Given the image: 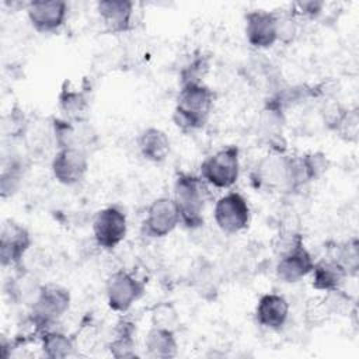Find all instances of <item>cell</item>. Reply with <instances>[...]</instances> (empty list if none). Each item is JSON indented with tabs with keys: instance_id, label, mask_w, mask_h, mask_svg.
<instances>
[{
	"instance_id": "cell-31",
	"label": "cell",
	"mask_w": 359,
	"mask_h": 359,
	"mask_svg": "<svg viewBox=\"0 0 359 359\" xmlns=\"http://www.w3.org/2000/svg\"><path fill=\"white\" fill-rule=\"evenodd\" d=\"M297 34L296 17L290 13L278 14V41L283 43H290Z\"/></svg>"
},
{
	"instance_id": "cell-8",
	"label": "cell",
	"mask_w": 359,
	"mask_h": 359,
	"mask_svg": "<svg viewBox=\"0 0 359 359\" xmlns=\"http://www.w3.org/2000/svg\"><path fill=\"white\" fill-rule=\"evenodd\" d=\"M250 216L248 202L240 192H227L215 203L213 217L217 227L224 233L234 234L247 229Z\"/></svg>"
},
{
	"instance_id": "cell-1",
	"label": "cell",
	"mask_w": 359,
	"mask_h": 359,
	"mask_svg": "<svg viewBox=\"0 0 359 359\" xmlns=\"http://www.w3.org/2000/svg\"><path fill=\"white\" fill-rule=\"evenodd\" d=\"M215 93L203 81L182 84L172 114V121L184 133H192L202 129L212 112Z\"/></svg>"
},
{
	"instance_id": "cell-5",
	"label": "cell",
	"mask_w": 359,
	"mask_h": 359,
	"mask_svg": "<svg viewBox=\"0 0 359 359\" xmlns=\"http://www.w3.org/2000/svg\"><path fill=\"white\" fill-rule=\"evenodd\" d=\"M240 177V149L226 146L206 157L201 164V178L219 189L231 188Z\"/></svg>"
},
{
	"instance_id": "cell-25",
	"label": "cell",
	"mask_w": 359,
	"mask_h": 359,
	"mask_svg": "<svg viewBox=\"0 0 359 359\" xmlns=\"http://www.w3.org/2000/svg\"><path fill=\"white\" fill-rule=\"evenodd\" d=\"M22 177V164L17 158H11L8 164H3L1 170V178H0V187H1V196L7 198L11 196L21 181Z\"/></svg>"
},
{
	"instance_id": "cell-11",
	"label": "cell",
	"mask_w": 359,
	"mask_h": 359,
	"mask_svg": "<svg viewBox=\"0 0 359 359\" xmlns=\"http://www.w3.org/2000/svg\"><path fill=\"white\" fill-rule=\"evenodd\" d=\"M55 180L63 185H76L81 182L88 171V157L86 150L70 147L57 149L50 164Z\"/></svg>"
},
{
	"instance_id": "cell-19",
	"label": "cell",
	"mask_w": 359,
	"mask_h": 359,
	"mask_svg": "<svg viewBox=\"0 0 359 359\" xmlns=\"http://www.w3.org/2000/svg\"><path fill=\"white\" fill-rule=\"evenodd\" d=\"M310 273L313 287L325 293L339 289L344 285L345 279L349 276L345 268L331 257L314 262Z\"/></svg>"
},
{
	"instance_id": "cell-2",
	"label": "cell",
	"mask_w": 359,
	"mask_h": 359,
	"mask_svg": "<svg viewBox=\"0 0 359 359\" xmlns=\"http://www.w3.org/2000/svg\"><path fill=\"white\" fill-rule=\"evenodd\" d=\"M174 202L180 213V224L189 230L203 224V210L206 205V182L194 174L178 172L174 181Z\"/></svg>"
},
{
	"instance_id": "cell-12",
	"label": "cell",
	"mask_w": 359,
	"mask_h": 359,
	"mask_svg": "<svg viewBox=\"0 0 359 359\" xmlns=\"http://www.w3.org/2000/svg\"><path fill=\"white\" fill-rule=\"evenodd\" d=\"M90 93L91 84L86 79L81 83L66 79L57 95V104L63 118L73 122H86L90 109Z\"/></svg>"
},
{
	"instance_id": "cell-9",
	"label": "cell",
	"mask_w": 359,
	"mask_h": 359,
	"mask_svg": "<svg viewBox=\"0 0 359 359\" xmlns=\"http://www.w3.org/2000/svg\"><path fill=\"white\" fill-rule=\"evenodd\" d=\"M32 245L27 227L11 219L3 222L0 230V261L1 266L21 269L22 261Z\"/></svg>"
},
{
	"instance_id": "cell-22",
	"label": "cell",
	"mask_w": 359,
	"mask_h": 359,
	"mask_svg": "<svg viewBox=\"0 0 359 359\" xmlns=\"http://www.w3.org/2000/svg\"><path fill=\"white\" fill-rule=\"evenodd\" d=\"M136 325L133 321L128 318H121L115 327V335L108 344V351L114 358H135L136 353V344L135 335Z\"/></svg>"
},
{
	"instance_id": "cell-20",
	"label": "cell",
	"mask_w": 359,
	"mask_h": 359,
	"mask_svg": "<svg viewBox=\"0 0 359 359\" xmlns=\"http://www.w3.org/2000/svg\"><path fill=\"white\" fill-rule=\"evenodd\" d=\"M137 149L144 160L151 163H163L170 154L171 144L164 130L150 126L140 132L137 137Z\"/></svg>"
},
{
	"instance_id": "cell-21",
	"label": "cell",
	"mask_w": 359,
	"mask_h": 359,
	"mask_svg": "<svg viewBox=\"0 0 359 359\" xmlns=\"http://www.w3.org/2000/svg\"><path fill=\"white\" fill-rule=\"evenodd\" d=\"M144 348L149 358L171 359L177 356L178 342L175 331L151 325L144 339Z\"/></svg>"
},
{
	"instance_id": "cell-14",
	"label": "cell",
	"mask_w": 359,
	"mask_h": 359,
	"mask_svg": "<svg viewBox=\"0 0 359 359\" xmlns=\"http://www.w3.org/2000/svg\"><path fill=\"white\" fill-rule=\"evenodd\" d=\"M31 25L42 34L57 31L66 21L67 4L62 0H36L27 4Z\"/></svg>"
},
{
	"instance_id": "cell-28",
	"label": "cell",
	"mask_w": 359,
	"mask_h": 359,
	"mask_svg": "<svg viewBox=\"0 0 359 359\" xmlns=\"http://www.w3.org/2000/svg\"><path fill=\"white\" fill-rule=\"evenodd\" d=\"M28 128V121L24 115V111L18 107L11 108V111L3 118V132L6 136L18 137L25 133Z\"/></svg>"
},
{
	"instance_id": "cell-17",
	"label": "cell",
	"mask_w": 359,
	"mask_h": 359,
	"mask_svg": "<svg viewBox=\"0 0 359 359\" xmlns=\"http://www.w3.org/2000/svg\"><path fill=\"white\" fill-rule=\"evenodd\" d=\"M97 11L111 34H122L132 28L133 3L129 0H101L97 3Z\"/></svg>"
},
{
	"instance_id": "cell-13",
	"label": "cell",
	"mask_w": 359,
	"mask_h": 359,
	"mask_svg": "<svg viewBox=\"0 0 359 359\" xmlns=\"http://www.w3.org/2000/svg\"><path fill=\"white\" fill-rule=\"evenodd\" d=\"M245 38L257 49L271 48L278 41V13L250 10L244 15Z\"/></svg>"
},
{
	"instance_id": "cell-7",
	"label": "cell",
	"mask_w": 359,
	"mask_h": 359,
	"mask_svg": "<svg viewBox=\"0 0 359 359\" xmlns=\"http://www.w3.org/2000/svg\"><path fill=\"white\" fill-rule=\"evenodd\" d=\"M128 233L126 213L116 205L107 206L95 213L93 234L97 244L104 250L116 248Z\"/></svg>"
},
{
	"instance_id": "cell-23",
	"label": "cell",
	"mask_w": 359,
	"mask_h": 359,
	"mask_svg": "<svg viewBox=\"0 0 359 359\" xmlns=\"http://www.w3.org/2000/svg\"><path fill=\"white\" fill-rule=\"evenodd\" d=\"M42 353L49 359H63L70 356L74 352L76 344L74 339L70 338L60 330L49 328L45 330L39 335Z\"/></svg>"
},
{
	"instance_id": "cell-29",
	"label": "cell",
	"mask_w": 359,
	"mask_h": 359,
	"mask_svg": "<svg viewBox=\"0 0 359 359\" xmlns=\"http://www.w3.org/2000/svg\"><path fill=\"white\" fill-rule=\"evenodd\" d=\"M151 324L156 327H163L175 331L178 325V314L171 304L161 303L153 309Z\"/></svg>"
},
{
	"instance_id": "cell-3",
	"label": "cell",
	"mask_w": 359,
	"mask_h": 359,
	"mask_svg": "<svg viewBox=\"0 0 359 359\" xmlns=\"http://www.w3.org/2000/svg\"><path fill=\"white\" fill-rule=\"evenodd\" d=\"M70 302L72 296L66 287L57 283L41 285L28 316L35 334L41 335L45 330L52 328L69 310Z\"/></svg>"
},
{
	"instance_id": "cell-24",
	"label": "cell",
	"mask_w": 359,
	"mask_h": 359,
	"mask_svg": "<svg viewBox=\"0 0 359 359\" xmlns=\"http://www.w3.org/2000/svg\"><path fill=\"white\" fill-rule=\"evenodd\" d=\"M331 258L338 261L349 276L358 273L359 268V252H358V240L351 238L339 245L335 247L334 254H331Z\"/></svg>"
},
{
	"instance_id": "cell-30",
	"label": "cell",
	"mask_w": 359,
	"mask_h": 359,
	"mask_svg": "<svg viewBox=\"0 0 359 359\" xmlns=\"http://www.w3.org/2000/svg\"><path fill=\"white\" fill-rule=\"evenodd\" d=\"M331 317L323 297L321 299H310L306 304V320L311 325H321Z\"/></svg>"
},
{
	"instance_id": "cell-26",
	"label": "cell",
	"mask_w": 359,
	"mask_h": 359,
	"mask_svg": "<svg viewBox=\"0 0 359 359\" xmlns=\"http://www.w3.org/2000/svg\"><path fill=\"white\" fill-rule=\"evenodd\" d=\"M209 67H210L209 56H205L202 53L194 56L180 72L181 86L187 83L203 81V77L208 73Z\"/></svg>"
},
{
	"instance_id": "cell-16",
	"label": "cell",
	"mask_w": 359,
	"mask_h": 359,
	"mask_svg": "<svg viewBox=\"0 0 359 359\" xmlns=\"http://www.w3.org/2000/svg\"><path fill=\"white\" fill-rule=\"evenodd\" d=\"M255 321L266 328L278 331L280 330L289 317V303L278 293L262 294L255 307Z\"/></svg>"
},
{
	"instance_id": "cell-18",
	"label": "cell",
	"mask_w": 359,
	"mask_h": 359,
	"mask_svg": "<svg viewBox=\"0 0 359 359\" xmlns=\"http://www.w3.org/2000/svg\"><path fill=\"white\" fill-rule=\"evenodd\" d=\"M86 122H73L66 118H52V130L53 137L57 149H84L86 142L91 143V137L94 136L90 133V128Z\"/></svg>"
},
{
	"instance_id": "cell-4",
	"label": "cell",
	"mask_w": 359,
	"mask_h": 359,
	"mask_svg": "<svg viewBox=\"0 0 359 359\" xmlns=\"http://www.w3.org/2000/svg\"><path fill=\"white\" fill-rule=\"evenodd\" d=\"M314 262L313 255L303 244L302 236L290 233L279 243V255L275 272L280 280L294 283L310 275Z\"/></svg>"
},
{
	"instance_id": "cell-10",
	"label": "cell",
	"mask_w": 359,
	"mask_h": 359,
	"mask_svg": "<svg viewBox=\"0 0 359 359\" xmlns=\"http://www.w3.org/2000/svg\"><path fill=\"white\" fill-rule=\"evenodd\" d=\"M180 224V213L175 202L170 196L154 199L146 212L142 223V234L150 238H161L168 236Z\"/></svg>"
},
{
	"instance_id": "cell-32",
	"label": "cell",
	"mask_w": 359,
	"mask_h": 359,
	"mask_svg": "<svg viewBox=\"0 0 359 359\" xmlns=\"http://www.w3.org/2000/svg\"><path fill=\"white\" fill-rule=\"evenodd\" d=\"M325 3L324 1H297L292 6L290 14H293L296 18L303 17V18H317L324 8Z\"/></svg>"
},
{
	"instance_id": "cell-15",
	"label": "cell",
	"mask_w": 359,
	"mask_h": 359,
	"mask_svg": "<svg viewBox=\"0 0 359 359\" xmlns=\"http://www.w3.org/2000/svg\"><path fill=\"white\" fill-rule=\"evenodd\" d=\"M289 163L290 157L283 153H273L262 158L255 170L257 185L289 192Z\"/></svg>"
},
{
	"instance_id": "cell-27",
	"label": "cell",
	"mask_w": 359,
	"mask_h": 359,
	"mask_svg": "<svg viewBox=\"0 0 359 359\" xmlns=\"http://www.w3.org/2000/svg\"><path fill=\"white\" fill-rule=\"evenodd\" d=\"M334 132L345 142H356L359 133V114L358 108H346Z\"/></svg>"
},
{
	"instance_id": "cell-33",
	"label": "cell",
	"mask_w": 359,
	"mask_h": 359,
	"mask_svg": "<svg viewBox=\"0 0 359 359\" xmlns=\"http://www.w3.org/2000/svg\"><path fill=\"white\" fill-rule=\"evenodd\" d=\"M346 111V107H344L342 104L337 102V101H332V102H328L324 108H323V121L325 123V126L330 129V130H334L335 126L338 125V122L341 121L342 115L345 114Z\"/></svg>"
},
{
	"instance_id": "cell-6",
	"label": "cell",
	"mask_w": 359,
	"mask_h": 359,
	"mask_svg": "<svg viewBox=\"0 0 359 359\" xmlns=\"http://www.w3.org/2000/svg\"><path fill=\"white\" fill-rule=\"evenodd\" d=\"M144 282L133 272L119 269L107 280V302L111 310L126 313L144 294Z\"/></svg>"
}]
</instances>
